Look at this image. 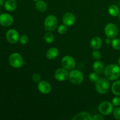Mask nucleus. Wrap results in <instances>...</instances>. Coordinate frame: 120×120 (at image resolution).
Returning <instances> with one entry per match:
<instances>
[{"label":"nucleus","mask_w":120,"mask_h":120,"mask_svg":"<svg viewBox=\"0 0 120 120\" xmlns=\"http://www.w3.org/2000/svg\"><path fill=\"white\" fill-rule=\"evenodd\" d=\"M105 76L109 80H116L120 76V68L116 64H109L104 69Z\"/></svg>","instance_id":"obj_1"},{"label":"nucleus","mask_w":120,"mask_h":120,"mask_svg":"<svg viewBox=\"0 0 120 120\" xmlns=\"http://www.w3.org/2000/svg\"><path fill=\"white\" fill-rule=\"evenodd\" d=\"M110 82L107 79L101 77L97 81L96 84V90L99 94H103L109 91L110 89Z\"/></svg>","instance_id":"obj_2"},{"label":"nucleus","mask_w":120,"mask_h":120,"mask_svg":"<svg viewBox=\"0 0 120 120\" xmlns=\"http://www.w3.org/2000/svg\"><path fill=\"white\" fill-rule=\"evenodd\" d=\"M69 79L73 84L79 85L83 83L84 76L82 71L78 70H71L69 74Z\"/></svg>","instance_id":"obj_3"},{"label":"nucleus","mask_w":120,"mask_h":120,"mask_svg":"<svg viewBox=\"0 0 120 120\" xmlns=\"http://www.w3.org/2000/svg\"><path fill=\"white\" fill-rule=\"evenodd\" d=\"M57 25H58V21L57 18L54 15H49L45 19V28L48 31H53L55 30L57 28Z\"/></svg>","instance_id":"obj_4"},{"label":"nucleus","mask_w":120,"mask_h":120,"mask_svg":"<svg viewBox=\"0 0 120 120\" xmlns=\"http://www.w3.org/2000/svg\"><path fill=\"white\" fill-rule=\"evenodd\" d=\"M9 63L13 68H20L23 64V60L19 54L18 53H14L9 56Z\"/></svg>","instance_id":"obj_5"},{"label":"nucleus","mask_w":120,"mask_h":120,"mask_svg":"<svg viewBox=\"0 0 120 120\" xmlns=\"http://www.w3.org/2000/svg\"><path fill=\"white\" fill-rule=\"evenodd\" d=\"M114 105L109 101H103L98 105V110L103 115L109 116L113 111Z\"/></svg>","instance_id":"obj_6"},{"label":"nucleus","mask_w":120,"mask_h":120,"mask_svg":"<svg viewBox=\"0 0 120 120\" xmlns=\"http://www.w3.org/2000/svg\"><path fill=\"white\" fill-rule=\"evenodd\" d=\"M104 31L106 36L110 38L114 39L118 34V28L114 23H108L104 28Z\"/></svg>","instance_id":"obj_7"},{"label":"nucleus","mask_w":120,"mask_h":120,"mask_svg":"<svg viewBox=\"0 0 120 120\" xmlns=\"http://www.w3.org/2000/svg\"><path fill=\"white\" fill-rule=\"evenodd\" d=\"M62 64L64 68L67 70H71L76 66V62L74 58L70 56H66L62 59Z\"/></svg>","instance_id":"obj_8"},{"label":"nucleus","mask_w":120,"mask_h":120,"mask_svg":"<svg viewBox=\"0 0 120 120\" xmlns=\"http://www.w3.org/2000/svg\"><path fill=\"white\" fill-rule=\"evenodd\" d=\"M6 38L8 42L14 44L18 42L19 40V36L18 32L15 29H11L7 31L6 34Z\"/></svg>","instance_id":"obj_9"},{"label":"nucleus","mask_w":120,"mask_h":120,"mask_svg":"<svg viewBox=\"0 0 120 120\" xmlns=\"http://www.w3.org/2000/svg\"><path fill=\"white\" fill-rule=\"evenodd\" d=\"M14 21V19L10 14L4 13L0 15V25L3 26H9L11 25Z\"/></svg>","instance_id":"obj_10"},{"label":"nucleus","mask_w":120,"mask_h":120,"mask_svg":"<svg viewBox=\"0 0 120 120\" xmlns=\"http://www.w3.org/2000/svg\"><path fill=\"white\" fill-rule=\"evenodd\" d=\"M69 77V73L65 68H59L57 69L55 73V78L57 80L62 82L65 80Z\"/></svg>","instance_id":"obj_11"},{"label":"nucleus","mask_w":120,"mask_h":120,"mask_svg":"<svg viewBox=\"0 0 120 120\" xmlns=\"http://www.w3.org/2000/svg\"><path fill=\"white\" fill-rule=\"evenodd\" d=\"M38 89L40 93L43 94H47L50 92L52 87L50 84L48 82L45 80L40 81L38 85Z\"/></svg>","instance_id":"obj_12"},{"label":"nucleus","mask_w":120,"mask_h":120,"mask_svg":"<svg viewBox=\"0 0 120 120\" xmlns=\"http://www.w3.org/2000/svg\"><path fill=\"white\" fill-rule=\"evenodd\" d=\"M75 16L72 13L67 12L63 16V24L66 26H71L75 22Z\"/></svg>","instance_id":"obj_13"},{"label":"nucleus","mask_w":120,"mask_h":120,"mask_svg":"<svg viewBox=\"0 0 120 120\" xmlns=\"http://www.w3.org/2000/svg\"><path fill=\"white\" fill-rule=\"evenodd\" d=\"M102 45V39L98 36H96L91 39L90 42V45L92 49L94 50H98L101 48Z\"/></svg>","instance_id":"obj_14"},{"label":"nucleus","mask_w":120,"mask_h":120,"mask_svg":"<svg viewBox=\"0 0 120 120\" xmlns=\"http://www.w3.org/2000/svg\"><path fill=\"white\" fill-rule=\"evenodd\" d=\"M93 67V69L95 72L98 74H102L104 71V69H105L103 62L98 60L96 61L94 63Z\"/></svg>","instance_id":"obj_15"},{"label":"nucleus","mask_w":120,"mask_h":120,"mask_svg":"<svg viewBox=\"0 0 120 120\" xmlns=\"http://www.w3.org/2000/svg\"><path fill=\"white\" fill-rule=\"evenodd\" d=\"M4 7L8 11H13L17 7V3L15 0H8L5 3Z\"/></svg>","instance_id":"obj_16"},{"label":"nucleus","mask_w":120,"mask_h":120,"mask_svg":"<svg viewBox=\"0 0 120 120\" xmlns=\"http://www.w3.org/2000/svg\"><path fill=\"white\" fill-rule=\"evenodd\" d=\"M59 55V50L56 48H50L46 53V57L48 59H55Z\"/></svg>","instance_id":"obj_17"},{"label":"nucleus","mask_w":120,"mask_h":120,"mask_svg":"<svg viewBox=\"0 0 120 120\" xmlns=\"http://www.w3.org/2000/svg\"><path fill=\"white\" fill-rule=\"evenodd\" d=\"M92 117L87 112H82L74 116L72 120H91Z\"/></svg>","instance_id":"obj_18"},{"label":"nucleus","mask_w":120,"mask_h":120,"mask_svg":"<svg viewBox=\"0 0 120 120\" xmlns=\"http://www.w3.org/2000/svg\"><path fill=\"white\" fill-rule=\"evenodd\" d=\"M36 9L41 12H44L47 9V5L44 1L39 0L35 4Z\"/></svg>","instance_id":"obj_19"},{"label":"nucleus","mask_w":120,"mask_h":120,"mask_svg":"<svg viewBox=\"0 0 120 120\" xmlns=\"http://www.w3.org/2000/svg\"><path fill=\"white\" fill-rule=\"evenodd\" d=\"M111 90L114 94L116 96L120 95V80H117L113 83L111 87Z\"/></svg>","instance_id":"obj_20"},{"label":"nucleus","mask_w":120,"mask_h":120,"mask_svg":"<svg viewBox=\"0 0 120 120\" xmlns=\"http://www.w3.org/2000/svg\"><path fill=\"white\" fill-rule=\"evenodd\" d=\"M109 13L113 16H117L120 14V9L116 5H111L109 7L108 9Z\"/></svg>","instance_id":"obj_21"},{"label":"nucleus","mask_w":120,"mask_h":120,"mask_svg":"<svg viewBox=\"0 0 120 120\" xmlns=\"http://www.w3.org/2000/svg\"><path fill=\"white\" fill-rule=\"evenodd\" d=\"M45 41L48 43H51L53 42L54 39H55V37H54L53 35L51 34L50 32H46L44 36Z\"/></svg>","instance_id":"obj_22"},{"label":"nucleus","mask_w":120,"mask_h":120,"mask_svg":"<svg viewBox=\"0 0 120 120\" xmlns=\"http://www.w3.org/2000/svg\"><path fill=\"white\" fill-rule=\"evenodd\" d=\"M112 48L116 50H120V39L119 38H114V39L111 42Z\"/></svg>","instance_id":"obj_23"},{"label":"nucleus","mask_w":120,"mask_h":120,"mask_svg":"<svg viewBox=\"0 0 120 120\" xmlns=\"http://www.w3.org/2000/svg\"><path fill=\"white\" fill-rule=\"evenodd\" d=\"M89 79L91 82L93 83H96L97 81L99 79V77H98V74L96 72H91V73L89 75Z\"/></svg>","instance_id":"obj_24"},{"label":"nucleus","mask_w":120,"mask_h":120,"mask_svg":"<svg viewBox=\"0 0 120 120\" xmlns=\"http://www.w3.org/2000/svg\"><path fill=\"white\" fill-rule=\"evenodd\" d=\"M67 30H68L67 26L64 24L59 25L58 28H57V31H58V32L60 34H62V35L66 34L67 32Z\"/></svg>","instance_id":"obj_25"},{"label":"nucleus","mask_w":120,"mask_h":120,"mask_svg":"<svg viewBox=\"0 0 120 120\" xmlns=\"http://www.w3.org/2000/svg\"><path fill=\"white\" fill-rule=\"evenodd\" d=\"M92 56L94 59L98 60L101 58V54L98 50H94L92 52Z\"/></svg>","instance_id":"obj_26"},{"label":"nucleus","mask_w":120,"mask_h":120,"mask_svg":"<svg viewBox=\"0 0 120 120\" xmlns=\"http://www.w3.org/2000/svg\"><path fill=\"white\" fill-rule=\"evenodd\" d=\"M113 116L116 119L120 120V107H117L113 111Z\"/></svg>","instance_id":"obj_27"},{"label":"nucleus","mask_w":120,"mask_h":120,"mask_svg":"<svg viewBox=\"0 0 120 120\" xmlns=\"http://www.w3.org/2000/svg\"><path fill=\"white\" fill-rule=\"evenodd\" d=\"M41 76L38 73H34L32 76V80L35 83H39L41 80Z\"/></svg>","instance_id":"obj_28"},{"label":"nucleus","mask_w":120,"mask_h":120,"mask_svg":"<svg viewBox=\"0 0 120 120\" xmlns=\"http://www.w3.org/2000/svg\"><path fill=\"white\" fill-rule=\"evenodd\" d=\"M29 41V38L26 35H22L19 38V42L22 45H25Z\"/></svg>","instance_id":"obj_29"},{"label":"nucleus","mask_w":120,"mask_h":120,"mask_svg":"<svg viewBox=\"0 0 120 120\" xmlns=\"http://www.w3.org/2000/svg\"><path fill=\"white\" fill-rule=\"evenodd\" d=\"M112 103L114 106H119L120 105V97H116L112 99Z\"/></svg>","instance_id":"obj_30"},{"label":"nucleus","mask_w":120,"mask_h":120,"mask_svg":"<svg viewBox=\"0 0 120 120\" xmlns=\"http://www.w3.org/2000/svg\"><path fill=\"white\" fill-rule=\"evenodd\" d=\"M92 120H104V117H103V116L100 114H96L95 116H94L93 117H92Z\"/></svg>","instance_id":"obj_31"},{"label":"nucleus","mask_w":120,"mask_h":120,"mask_svg":"<svg viewBox=\"0 0 120 120\" xmlns=\"http://www.w3.org/2000/svg\"><path fill=\"white\" fill-rule=\"evenodd\" d=\"M112 42V40H111V38H108L105 39V43H107V44H110Z\"/></svg>","instance_id":"obj_32"},{"label":"nucleus","mask_w":120,"mask_h":120,"mask_svg":"<svg viewBox=\"0 0 120 120\" xmlns=\"http://www.w3.org/2000/svg\"><path fill=\"white\" fill-rule=\"evenodd\" d=\"M5 0H0V5H3L5 4Z\"/></svg>","instance_id":"obj_33"},{"label":"nucleus","mask_w":120,"mask_h":120,"mask_svg":"<svg viewBox=\"0 0 120 120\" xmlns=\"http://www.w3.org/2000/svg\"><path fill=\"white\" fill-rule=\"evenodd\" d=\"M118 64H119V65L120 66V57L119 58V59H118Z\"/></svg>","instance_id":"obj_34"},{"label":"nucleus","mask_w":120,"mask_h":120,"mask_svg":"<svg viewBox=\"0 0 120 120\" xmlns=\"http://www.w3.org/2000/svg\"><path fill=\"white\" fill-rule=\"evenodd\" d=\"M33 1H39V0H33Z\"/></svg>","instance_id":"obj_35"},{"label":"nucleus","mask_w":120,"mask_h":120,"mask_svg":"<svg viewBox=\"0 0 120 120\" xmlns=\"http://www.w3.org/2000/svg\"><path fill=\"white\" fill-rule=\"evenodd\" d=\"M119 18H120V14H119Z\"/></svg>","instance_id":"obj_36"},{"label":"nucleus","mask_w":120,"mask_h":120,"mask_svg":"<svg viewBox=\"0 0 120 120\" xmlns=\"http://www.w3.org/2000/svg\"><path fill=\"white\" fill-rule=\"evenodd\" d=\"M0 13H1V10H0Z\"/></svg>","instance_id":"obj_37"}]
</instances>
